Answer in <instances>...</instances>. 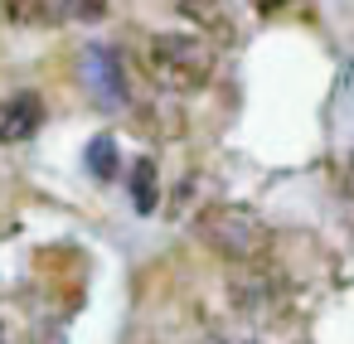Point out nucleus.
<instances>
[{
    "label": "nucleus",
    "instance_id": "f257e3e1",
    "mask_svg": "<svg viewBox=\"0 0 354 344\" xmlns=\"http://www.w3.org/2000/svg\"><path fill=\"white\" fill-rule=\"evenodd\" d=\"M194 228L233 267H267V257H272V228L248 204H209L194 218Z\"/></svg>",
    "mask_w": 354,
    "mask_h": 344
},
{
    "label": "nucleus",
    "instance_id": "f03ea898",
    "mask_svg": "<svg viewBox=\"0 0 354 344\" xmlns=\"http://www.w3.org/2000/svg\"><path fill=\"white\" fill-rule=\"evenodd\" d=\"M151 78L170 93H199L214 78V44L199 35H156L151 39Z\"/></svg>",
    "mask_w": 354,
    "mask_h": 344
},
{
    "label": "nucleus",
    "instance_id": "7ed1b4c3",
    "mask_svg": "<svg viewBox=\"0 0 354 344\" xmlns=\"http://www.w3.org/2000/svg\"><path fill=\"white\" fill-rule=\"evenodd\" d=\"M228 296H233V310L257 320V325L281 315V281L272 276V267H233Z\"/></svg>",
    "mask_w": 354,
    "mask_h": 344
},
{
    "label": "nucleus",
    "instance_id": "20e7f679",
    "mask_svg": "<svg viewBox=\"0 0 354 344\" xmlns=\"http://www.w3.org/2000/svg\"><path fill=\"white\" fill-rule=\"evenodd\" d=\"M83 83L93 88V97H97L102 107H122V102H127V68H122L117 49L93 44V49L83 54Z\"/></svg>",
    "mask_w": 354,
    "mask_h": 344
},
{
    "label": "nucleus",
    "instance_id": "39448f33",
    "mask_svg": "<svg viewBox=\"0 0 354 344\" xmlns=\"http://www.w3.org/2000/svg\"><path fill=\"white\" fill-rule=\"evenodd\" d=\"M44 126V102L39 93H15L0 107V146H20Z\"/></svg>",
    "mask_w": 354,
    "mask_h": 344
},
{
    "label": "nucleus",
    "instance_id": "423d86ee",
    "mask_svg": "<svg viewBox=\"0 0 354 344\" xmlns=\"http://www.w3.org/2000/svg\"><path fill=\"white\" fill-rule=\"evenodd\" d=\"M180 15L194 20V25L209 35V44H223V49L238 44V25H233V15H228L223 0H180ZM204 35H199V39H204Z\"/></svg>",
    "mask_w": 354,
    "mask_h": 344
},
{
    "label": "nucleus",
    "instance_id": "0eeeda50",
    "mask_svg": "<svg viewBox=\"0 0 354 344\" xmlns=\"http://www.w3.org/2000/svg\"><path fill=\"white\" fill-rule=\"evenodd\" d=\"M127 184H131V204H136V213H156V204H160V175H156V160L141 155V160L131 165Z\"/></svg>",
    "mask_w": 354,
    "mask_h": 344
},
{
    "label": "nucleus",
    "instance_id": "6e6552de",
    "mask_svg": "<svg viewBox=\"0 0 354 344\" xmlns=\"http://www.w3.org/2000/svg\"><path fill=\"white\" fill-rule=\"evenodd\" d=\"M39 15L49 25H73V20H102L107 0H39Z\"/></svg>",
    "mask_w": 354,
    "mask_h": 344
},
{
    "label": "nucleus",
    "instance_id": "1a4fd4ad",
    "mask_svg": "<svg viewBox=\"0 0 354 344\" xmlns=\"http://www.w3.org/2000/svg\"><path fill=\"white\" fill-rule=\"evenodd\" d=\"M88 170H93L102 184L117 180V146H112V136H93V141H88Z\"/></svg>",
    "mask_w": 354,
    "mask_h": 344
},
{
    "label": "nucleus",
    "instance_id": "9d476101",
    "mask_svg": "<svg viewBox=\"0 0 354 344\" xmlns=\"http://www.w3.org/2000/svg\"><path fill=\"white\" fill-rule=\"evenodd\" d=\"M252 6H257V15H272V10L281 6V0H252Z\"/></svg>",
    "mask_w": 354,
    "mask_h": 344
},
{
    "label": "nucleus",
    "instance_id": "9b49d317",
    "mask_svg": "<svg viewBox=\"0 0 354 344\" xmlns=\"http://www.w3.org/2000/svg\"><path fill=\"white\" fill-rule=\"evenodd\" d=\"M204 344H228V339H218V334H209V339H204Z\"/></svg>",
    "mask_w": 354,
    "mask_h": 344
}]
</instances>
